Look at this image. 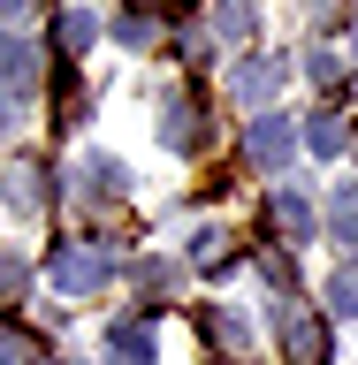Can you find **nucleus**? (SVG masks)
<instances>
[{"instance_id":"obj_16","label":"nucleus","mask_w":358,"mask_h":365,"mask_svg":"<svg viewBox=\"0 0 358 365\" xmlns=\"http://www.w3.org/2000/svg\"><path fill=\"white\" fill-rule=\"evenodd\" d=\"M168 282H176V267H160V259H145V267H137V289H168Z\"/></svg>"},{"instance_id":"obj_15","label":"nucleus","mask_w":358,"mask_h":365,"mask_svg":"<svg viewBox=\"0 0 358 365\" xmlns=\"http://www.w3.org/2000/svg\"><path fill=\"white\" fill-rule=\"evenodd\" d=\"M61 46H69V53H84V46H91V16H84V8H69V16H61Z\"/></svg>"},{"instance_id":"obj_18","label":"nucleus","mask_w":358,"mask_h":365,"mask_svg":"<svg viewBox=\"0 0 358 365\" xmlns=\"http://www.w3.org/2000/svg\"><path fill=\"white\" fill-rule=\"evenodd\" d=\"M31 8H39V0H0V16H8V23H23Z\"/></svg>"},{"instance_id":"obj_1","label":"nucleus","mask_w":358,"mask_h":365,"mask_svg":"<svg viewBox=\"0 0 358 365\" xmlns=\"http://www.w3.org/2000/svg\"><path fill=\"white\" fill-rule=\"evenodd\" d=\"M99 282H107V251L99 244H61L54 251V289L61 297H91Z\"/></svg>"},{"instance_id":"obj_9","label":"nucleus","mask_w":358,"mask_h":365,"mask_svg":"<svg viewBox=\"0 0 358 365\" xmlns=\"http://www.w3.org/2000/svg\"><path fill=\"white\" fill-rule=\"evenodd\" d=\"M252 23H259V16H252V0H222V8H214V31H222V38H237V46L252 38Z\"/></svg>"},{"instance_id":"obj_17","label":"nucleus","mask_w":358,"mask_h":365,"mask_svg":"<svg viewBox=\"0 0 358 365\" xmlns=\"http://www.w3.org/2000/svg\"><path fill=\"white\" fill-rule=\"evenodd\" d=\"M23 358H31V342H23V335H8V327H0V365H23Z\"/></svg>"},{"instance_id":"obj_3","label":"nucleus","mask_w":358,"mask_h":365,"mask_svg":"<svg viewBox=\"0 0 358 365\" xmlns=\"http://www.w3.org/2000/svg\"><path fill=\"white\" fill-rule=\"evenodd\" d=\"M282 342H290V365H328V327L305 312H282Z\"/></svg>"},{"instance_id":"obj_8","label":"nucleus","mask_w":358,"mask_h":365,"mask_svg":"<svg viewBox=\"0 0 358 365\" xmlns=\"http://www.w3.org/2000/svg\"><path fill=\"white\" fill-rule=\"evenodd\" d=\"M274 221H282L290 244H305V236H313V205L297 198V190H274Z\"/></svg>"},{"instance_id":"obj_4","label":"nucleus","mask_w":358,"mask_h":365,"mask_svg":"<svg viewBox=\"0 0 358 365\" xmlns=\"http://www.w3.org/2000/svg\"><path fill=\"white\" fill-rule=\"evenodd\" d=\"M0 84H8V91L39 84V46H31V38H8V31H0Z\"/></svg>"},{"instance_id":"obj_13","label":"nucleus","mask_w":358,"mask_h":365,"mask_svg":"<svg viewBox=\"0 0 358 365\" xmlns=\"http://www.w3.org/2000/svg\"><path fill=\"white\" fill-rule=\"evenodd\" d=\"M328 304H336L343 319H358V267H343V274H328Z\"/></svg>"},{"instance_id":"obj_7","label":"nucleus","mask_w":358,"mask_h":365,"mask_svg":"<svg viewBox=\"0 0 358 365\" xmlns=\"http://www.w3.org/2000/svg\"><path fill=\"white\" fill-rule=\"evenodd\" d=\"M107 358L114 365H153V327H130V319H122L107 335Z\"/></svg>"},{"instance_id":"obj_12","label":"nucleus","mask_w":358,"mask_h":365,"mask_svg":"<svg viewBox=\"0 0 358 365\" xmlns=\"http://www.w3.org/2000/svg\"><path fill=\"white\" fill-rule=\"evenodd\" d=\"M84 182H91V198H114V190H130V182H122V160H84Z\"/></svg>"},{"instance_id":"obj_5","label":"nucleus","mask_w":358,"mask_h":365,"mask_svg":"<svg viewBox=\"0 0 358 365\" xmlns=\"http://www.w3.org/2000/svg\"><path fill=\"white\" fill-rule=\"evenodd\" d=\"M160 137H168L176 153H191V145H206V114L191 107V99H168V107H160Z\"/></svg>"},{"instance_id":"obj_11","label":"nucleus","mask_w":358,"mask_h":365,"mask_svg":"<svg viewBox=\"0 0 358 365\" xmlns=\"http://www.w3.org/2000/svg\"><path fill=\"white\" fill-rule=\"evenodd\" d=\"M328 228H336V244H358V182H351V190H336V205H328Z\"/></svg>"},{"instance_id":"obj_6","label":"nucleus","mask_w":358,"mask_h":365,"mask_svg":"<svg viewBox=\"0 0 358 365\" xmlns=\"http://www.w3.org/2000/svg\"><path fill=\"white\" fill-rule=\"evenodd\" d=\"M0 205H8V213H39V168H8V175H0Z\"/></svg>"},{"instance_id":"obj_14","label":"nucleus","mask_w":358,"mask_h":365,"mask_svg":"<svg viewBox=\"0 0 358 365\" xmlns=\"http://www.w3.org/2000/svg\"><path fill=\"white\" fill-rule=\"evenodd\" d=\"M305 145H313V153H343V122L336 114H313V122H305Z\"/></svg>"},{"instance_id":"obj_10","label":"nucleus","mask_w":358,"mask_h":365,"mask_svg":"<svg viewBox=\"0 0 358 365\" xmlns=\"http://www.w3.org/2000/svg\"><path fill=\"white\" fill-rule=\"evenodd\" d=\"M274 84H282L274 61H244V68H237V91H244V99H274Z\"/></svg>"},{"instance_id":"obj_2","label":"nucleus","mask_w":358,"mask_h":365,"mask_svg":"<svg viewBox=\"0 0 358 365\" xmlns=\"http://www.w3.org/2000/svg\"><path fill=\"white\" fill-rule=\"evenodd\" d=\"M244 153H252V168H290V153H297V130L290 122H282V114H259V122H252L244 130Z\"/></svg>"}]
</instances>
